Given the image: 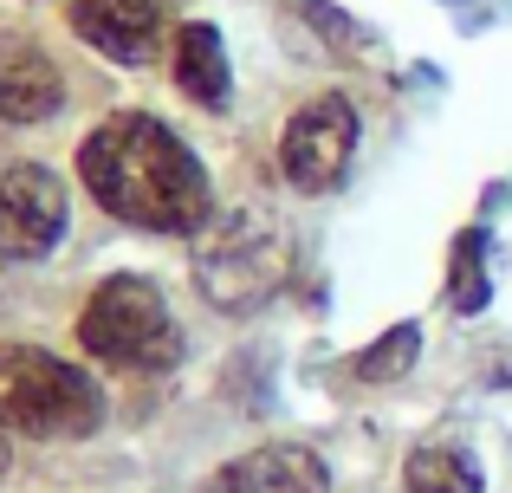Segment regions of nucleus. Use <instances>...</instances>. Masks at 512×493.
<instances>
[{
	"label": "nucleus",
	"instance_id": "nucleus-11",
	"mask_svg": "<svg viewBox=\"0 0 512 493\" xmlns=\"http://www.w3.org/2000/svg\"><path fill=\"white\" fill-rule=\"evenodd\" d=\"M402 487L409 493H480V461L461 442H422L402 461Z\"/></svg>",
	"mask_w": 512,
	"mask_h": 493
},
{
	"label": "nucleus",
	"instance_id": "nucleus-1",
	"mask_svg": "<svg viewBox=\"0 0 512 493\" xmlns=\"http://www.w3.org/2000/svg\"><path fill=\"white\" fill-rule=\"evenodd\" d=\"M78 176L104 215L143 234H201L214 221V189L195 150L143 111H124L91 130L78 143Z\"/></svg>",
	"mask_w": 512,
	"mask_h": 493
},
{
	"label": "nucleus",
	"instance_id": "nucleus-9",
	"mask_svg": "<svg viewBox=\"0 0 512 493\" xmlns=\"http://www.w3.org/2000/svg\"><path fill=\"white\" fill-rule=\"evenodd\" d=\"M65 104V78L33 39L0 33V124H39Z\"/></svg>",
	"mask_w": 512,
	"mask_h": 493
},
{
	"label": "nucleus",
	"instance_id": "nucleus-8",
	"mask_svg": "<svg viewBox=\"0 0 512 493\" xmlns=\"http://www.w3.org/2000/svg\"><path fill=\"white\" fill-rule=\"evenodd\" d=\"M201 493H331V468L318 448L266 442L253 455H234Z\"/></svg>",
	"mask_w": 512,
	"mask_h": 493
},
{
	"label": "nucleus",
	"instance_id": "nucleus-12",
	"mask_svg": "<svg viewBox=\"0 0 512 493\" xmlns=\"http://www.w3.org/2000/svg\"><path fill=\"white\" fill-rule=\"evenodd\" d=\"M415 357H422V331L415 325H389L376 344H363V351L350 357V377L357 383H396V377H409Z\"/></svg>",
	"mask_w": 512,
	"mask_h": 493
},
{
	"label": "nucleus",
	"instance_id": "nucleus-5",
	"mask_svg": "<svg viewBox=\"0 0 512 493\" xmlns=\"http://www.w3.org/2000/svg\"><path fill=\"white\" fill-rule=\"evenodd\" d=\"M350 156H357V111L338 91H318L279 130V169L299 195H331L344 182Z\"/></svg>",
	"mask_w": 512,
	"mask_h": 493
},
{
	"label": "nucleus",
	"instance_id": "nucleus-4",
	"mask_svg": "<svg viewBox=\"0 0 512 493\" xmlns=\"http://www.w3.org/2000/svg\"><path fill=\"white\" fill-rule=\"evenodd\" d=\"M292 273V241L279 215L266 208H240L195 234V286L214 312H253L266 305Z\"/></svg>",
	"mask_w": 512,
	"mask_h": 493
},
{
	"label": "nucleus",
	"instance_id": "nucleus-2",
	"mask_svg": "<svg viewBox=\"0 0 512 493\" xmlns=\"http://www.w3.org/2000/svg\"><path fill=\"white\" fill-rule=\"evenodd\" d=\"M78 344H85V357H98L104 370L156 377V370H175V357H182V325H175V312H169L156 279L117 273L85 299V312H78Z\"/></svg>",
	"mask_w": 512,
	"mask_h": 493
},
{
	"label": "nucleus",
	"instance_id": "nucleus-7",
	"mask_svg": "<svg viewBox=\"0 0 512 493\" xmlns=\"http://www.w3.org/2000/svg\"><path fill=\"white\" fill-rule=\"evenodd\" d=\"M72 33L117 65H156L163 7L156 0H72Z\"/></svg>",
	"mask_w": 512,
	"mask_h": 493
},
{
	"label": "nucleus",
	"instance_id": "nucleus-6",
	"mask_svg": "<svg viewBox=\"0 0 512 493\" xmlns=\"http://www.w3.org/2000/svg\"><path fill=\"white\" fill-rule=\"evenodd\" d=\"M65 241V182L46 163H0V260H46Z\"/></svg>",
	"mask_w": 512,
	"mask_h": 493
},
{
	"label": "nucleus",
	"instance_id": "nucleus-14",
	"mask_svg": "<svg viewBox=\"0 0 512 493\" xmlns=\"http://www.w3.org/2000/svg\"><path fill=\"white\" fill-rule=\"evenodd\" d=\"M0 474H7V442H0Z\"/></svg>",
	"mask_w": 512,
	"mask_h": 493
},
{
	"label": "nucleus",
	"instance_id": "nucleus-10",
	"mask_svg": "<svg viewBox=\"0 0 512 493\" xmlns=\"http://www.w3.org/2000/svg\"><path fill=\"white\" fill-rule=\"evenodd\" d=\"M169 72H175V85H182V98L188 104H201V111H221L227 104V91H234V78H227V46H221V33L214 26H201V20H188V26H175V52H169Z\"/></svg>",
	"mask_w": 512,
	"mask_h": 493
},
{
	"label": "nucleus",
	"instance_id": "nucleus-13",
	"mask_svg": "<svg viewBox=\"0 0 512 493\" xmlns=\"http://www.w3.org/2000/svg\"><path fill=\"white\" fill-rule=\"evenodd\" d=\"M448 305L454 312H480L487 305V234L467 228L461 241H454V260H448Z\"/></svg>",
	"mask_w": 512,
	"mask_h": 493
},
{
	"label": "nucleus",
	"instance_id": "nucleus-3",
	"mask_svg": "<svg viewBox=\"0 0 512 493\" xmlns=\"http://www.w3.org/2000/svg\"><path fill=\"white\" fill-rule=\"evenodd\" d=\"M104 422V390L39 344H0V429L33 442H78Z\"/></svg>",
	"mask_w": 512,
	"mask_h": 493
}]
</instances>
